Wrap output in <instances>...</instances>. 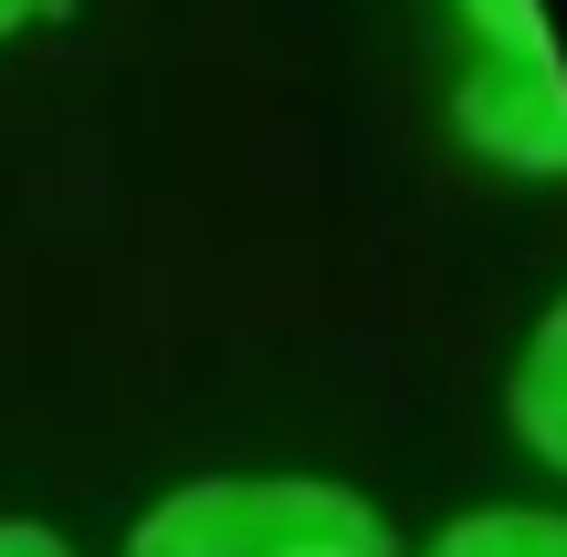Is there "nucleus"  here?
Masks as SVG:
<instances>
[{
  "label": "nucleus",
  "instance_id": "obj_1",
  "mask_svg": "<svg viewBox=\"0 0 567 557\" xmlns=\"http://www.w3.org/2000/svg\"><path fill=\"white\" fill-rule=\"evenodd\" d=\"M126 557H400L389 516L326 474H200L137 516Z\"/></svg>",
  "mask_w": 567,
  "mask_h": 557
},
{
  "label": "nucleus",
  "instance_id": "obj_2",
  "mask_svg": "<svg viewBox=\"0 0 567 557\" xmlns=\"http://www.w3.org/2000/svg\"><path fill=\"white\" fill-rule=\"evenodd\" d=\"M463 126L515 168H567V84H557V63H547L536 32L484 42V63H473V84H463Z\"/></svg>",
  "mask_w": 567,
  "mask_h": 557
},
{
  "label": "nucleus",
  "instance_id": "obj_3",
  "mask_svg": "<svg viewBox=\"0 0 567 557\" xmlns=\"http://www.w3.org/2000/svg\"><path fill=\"white\" fill-rule=\"evenodd\" d=\"M505 411H515V442H526V453L547 463V474H567V295H557L547 316H536L526 358H515Z\"/></svg>",
  "mask_w": 567,
  "mask_h": 557
},
{
  "label": "nucleus",
  "instance_id": "obj_4",
  "mask_svg": "<svg viewBox=\"0 0 567 557\" xmlns=\"http://www.w3.org/2000/svg\"><path fill=\"white\" fill-rule=\"evenodd\" d=\"M431 557H567V505H473L431 537Z\"/></svg>",
  "mask_w": 567,
  "mask_h": 557
},
{
  "label": "nucleus",
  "instance_id": "obj_5",
  "mask_svg": "<svg viewBox=\"0 0 567 557\" xmlns=\"http://www.w3.org/2000/svg\"><path fill=\"white\" fill-rule=\"evenodd\" d=\"M0 557H74V547H63L42 516H0Z\"/></svg>",
  "mask_w": 567,
  "mask_h": 557
},
{
  "label": "nucleus",
  "instance_id": "obj_6",
  "mask_svg": "<svg viewBox=\"0 0 567 557\" xmlns=\"http://www.w3.org/2000/svg\"><path fill=\"white\" fill-rule=\"evenodd\" d=\"M42 11H53V0H0V42H11L21 21H42Z\"/></svg>",
  "mask_w": 567,
  "mask_h": 557
}]
</instances>
